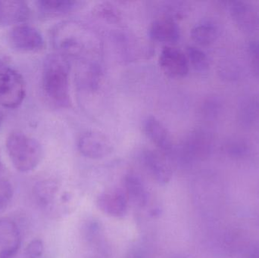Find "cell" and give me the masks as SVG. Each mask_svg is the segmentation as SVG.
<instances>
[{
	"mask_svg": "<svg viewBox=\"0 0 259 258\" xmlns=\"http://www.w3.org/2000/svg\"><path fill=\"white\" fill-rule=\"evenodd\" d=\"M219 29L215 23L210 20H204L196 24L190 31L192 39L198 45H210L216 40Z\"/></svg>",
	"mask_w": 259,
	"mask_h": 258,
	"instance_id": "obj_19",
	"label": "cell"
},
{
	"mask_svg": "<svg viewBox=\"0 0 259 258\" xmlns=\"http://www.w3.org/2000/svg\"><path fill=\"white\" fill-rule=\"evenodd\" d=\"M0 169H1V162H0Z\"/></svg>",
	"mask_w": 259,
	"mask_h": 258,
	"instance_id": "obj_27",
	"label": "cell"
},
{
	"mask_svg": "<svg viewBox=\"0 0 259 258\" xmlns=\"http://www.w3.org/2000/svg\"><path fill=\"white\" fill-rule=\"evenodd\" d=\"M128 258H147V255L141 248H136L130 253Z\"/></svg>",
	"mask_w": 259,
	"mask_h": 258,
	"instance_id": "obj_26",
	"label": "cell"
},
{
	"mask_svg": "<svg viewBox=\"0 0 259 258\" xmlns=\"http://www.w3.org/2000/svg\"><path fill=\"white\" fill-rule=\"evenodd\" d=\"M41 14L46 17H56L65 15L80 8L82 2L74 0H39L36 2Z\"/></svg>",
	"mask_w": 259,
	"mask_h": 258,
	"instance_id": "obj_18",
	"label": "cell"
},
{
	"mask_svg": "<svg viewBox=\"0 0 259 258\" xmlns=\"http://www.w3.org/2000/svg\"><path fill=\"white\" fill-rule=\"evenodd\" d=\"M13 195L12 185L6 179L0 177V211L10 202Z\"/></svg>",
	"mask_w": 259,
	"mask_h": 258,
	"instance_id": "obj_24",
	"label": "cell"
},
{
	"mask_svg": "<svg viewBox=\"0 0 259 258\" xmlns=\"http://www.w3.org/2000/svg\"><path fill=\"white\" fill-rule=\"evenodd\" d=\"M123 190L130 203L138 209H145L149 203V192L140 176L129 173L123 179Z\"/></svg>",
	"mask_w": 259,
	"mask_h": 258,
	"instance_id": "obj_15",
	"label": "cell"
},
{
	"mask_svg": "<svg viewBox=\"0 0 259 258\" xmlns=\"http://www.w3.org/2000/svg\"><path fill=\"white\" fill-rule=\"evenodd\" d=\"M252 72L259 78V39H252L248 45Z\"/></svg>",
	"mask_w": 259,
	"mask_h": 258,
	"instance_id": "obj_23",
	"label": "cell"
},
{
	"mask_svg": "<svg viewBox=\"0 0 259 258\" xmlns=\"http://www.w3.org/2000/svg\"><path fill=\"white\" fill-rule=\"evenodd\" d=\"M97 204L105 215L122 218L128 212L130 202L122 188H115L101 192L97 197Z\"/></svg>",
	"mask_w": 259,
	"mask_h": 258,
	"instance_id": "obj_11",
	"label": "cell"
},
{
	"mask_svg": "<svg viewBox=\"0 0 259 258\" xmlns=\"http://www.w3.org/2000/svg\"><path fill=\"white\" fill-rule=\"evenodd\" d=\"M9 39L12 48L23 53H36L45 45L40 32L25 24L15 25L9 33Z\"/></svg>",
	"mask_w": 259,
	"mask_h": 258,
	"instance_id": "obj_8",
	"label": "cell"
},
{
	"mask_svg": "<svg viewBox=\"0 0 259 258\" xmlns=\"http://www.w3.org/2000/svg\"><path fill=\"white\" fill-rule=\"evenodd\" d=\"M159 66L170 78H184L190 71V64L186 53L174 45H165L160 53Z\"/></svg>",
	"mask_w": 259,
	"mask_h": 258,
	"instance_id": "obj_9",
	"label": "cell"
},
{
	"mask_svg": "<svg viewBox=\"0 0 259 258\" xmlns=\"http://www.w3.org/2000/svg\"><path fill=\"white\" fill-rule=\"evenodd\" d=\"M225 150L227 154L233 159H243L249 154L250 147L246 141L235 138L226 142Z\"/></svg>",
	"mask_w": 259,
	"mask_h": 258,
	"instance_id": "obj_22",
	"label": "cell"
},
{
	"mask_svg": "<svg viewBox=\"0 0 259 258\" xmlns=\"http://www.w3.org/2000/svg\"><path fill=\"white\" fill-rule=\"evenodd\" d=\"M177 258H186V257H177Z\"/></svg>",
	"mask_w": 259,
	"mask_h": 258,
	"instance_id": "obj_28",
	"label": "cell"
},
{
	"mask_svg": "<svg viewBox=\"0 0 259 258\" xmlns=\"http://www.w3.org/2000/svg\"><path fill=\"white\" fill-rule=\"evenodd\" d=\"M143 127L146 136L159 151L164 154L171 151L174 145L171 135L158 118L154 116L146 117L143 121Z\"/></svg>",
	"mask_w": 259,
	"mask_h": 258,
	"instance_id": "obj_12",
	"label": "cell"
},
{
	"mask_svg": "<svg viewBox=\"0 0 259 258\" xmlns=\"http://www.w3.org/2000/svg\"><path fill=\"white\" fill-rule=\"evenodd\" d=\"M21 232L9 219H0V258H13L21 247Z\"/></svg>",
	"mask_w": 259,
	"mask_h": 258,
	"instance_id": "obj_13",
	"label": "cell"
},
{
	"mask_svg": "<svg viewBox=\"0 0 259 258\" xmlns=\"http://www.w3.org/2000/svg\"><path fill=\"white\" fill-rule=\"evenodd\" d=\"M186 56L188 59L190 66L193 67L196 71L203 72L208 69L209 61L208 56L200 48L190 45L187 48Z\"/></svg>",
	"mask_w": 259,
	"mask_h": 258,
	"instance_id": "obj_21",
	"label": "cell"
},
{
	"mask_svg": "<svg viewBox=\"0 0 259 258\" xmlns=\"http://www.w3.org/2000/svg\"><path fill=\"white\" fill-rule=\"evenodd\" d=\"M212 138L206 132L195 133L191 142L187 146V158L188 160L202 161L206 159L212 150Z\"/></svg>",
	"mask_w": 259,
	"mask_h": 258,
	"instance_id": "obj_17",
	"label": "cell"
},
{
	"mask_svg": "<svg viewBox=\"0 0 259 258\" xmlns=\"http://www.w3.org/2000/svg\"><path fill=\"white\" fill-rule=\"evenodd\" d=\"M78 191L65 188L56 179H45L35 184L33 198L39 209L53 218L69 215L78 203Z\"/></svg>",
	"mask_w": 259,
	"mask_h": 258,
	"instance_id": "obj_1",
	"label": "cell"
},
{
	"mask_svg": "<svg viewBox=\"0 0 259 258\" xmlns=\"http://www.w3.org/2000/svg\"><path fill=\"white\" fill-rule=\"evenodd\" d=\"M44 252V242L39 239H33L26 247L25 254L28 258H39Z\"/></svg>",
	"mask_w": 259,
	"mask_h": 258,
	"instance_id": "obj_25",
	"label": "cell"
},
{
	"mask_svg": "<svg viewBox=\"0 0 259 258\" xmlns=\"http://www.w3.org/2000/svg\"><path fill=\"white\" fill-rule=\"evenodd\" d=\"M77 146L82 156L93 160L104 159L113 151L110 139L106 135L97 131L82 133L79 136Z\"/></svg>",
	"mask_w": 259,
	"mask_h": 258,
	"instance_id": "obj_6",
	"label": "cell"
},
{
	"mask_svg": "<svg viewBox=\"0 0 259 258\" xmlns=\"http://www.w3.org/2000/svg\"><path fill=\"white\" fill-rule=\"evenodd\" d=\"M94 34L88 27L77 21H64L58 24L53 33V42L57 53L68 59L78 57L91 51Z\"/></svg>",
	"mask_w": 259,
	"mask_h": 258,
	"instance_id": "obj_3",
	"label": "cell"
},
{
	"mask_svg": "<svg viewBox=\"0 0 259 258\" xmlns=\"http://www.w3.org/2000/svg\"><path fill=\"white\" fill-rule=\"evenodd\" d=\"M6 150L14 168L27 173L37 168L44 158L42 145L31 136L14 132L6 139Z\"/></svg>",
	"mask_w": 259,
	"mask_h": 258,
	"instance_id": "obj_4",
	"label": "cell"
},
{
	"mask_svg": "<svg viewBox=\"0 0 259 258\" xmlns=\"http://www.w3.org/2000/svg\"><path fill=\"white\" fill-rule=\"evenodd\" d=\"M25 95L24 77L15 68L0 60V106L16 109L22 104Z\"/></svg>",
	"mask_w": 259,
	"mask_h": 258,
	"instance_id": "obj_5",
	"label": "cell"
},
{
	"mask_svg": "<svg viewBox=\"0 0 259 258\" xmlns=\"http://www.w3.org/2000/svg\"><path fill=\"white\" fill-rule=\"evenodd\" d=\"M149 36L155 42L173 45L180 40L181 30L173 18L164 16L152 21L149 28Z\"/></svg>",
	"mask_w": 259,
	"mask_h": 258,
	"instance_id": "obj_14",
	"label": "cell"
},
{
	"mask_svg": "<svg viewBox=\"0 0 259 258\" xmlns=\"http://www.w3.org/2000/svg\"><path fill=\"white\" fill-rule=\"evenodd\" d=\"M69 74L66 57L57 53L47 56L42 70V87L47 96L61 107L71 104Z\"/></svg>",
	"mask_w": 259,
	"mask_h": 258,
	"instance_id": "obj_2",
	"label": "cell"
},
{
	"mask_svg": "<svg viewBox=\"0 0 259 258\" xmlns=\"http://www.w3.org/2000/svg\"><path fill=\"white\" fill-rule=\"evenodd\" d=\"M240 118L243 125H259V98H251L243 103Z\"/></svg>",
	"mask_w": 259,
	"mask_h": 258,
	"instance_id": "obj_20",
	"label": "cell"
},
{
	"mask_svg": "<svg viewBox=\"0 0 259 258\" xmlns=\"http://www.w3.org/2000/svg\"><path fill=\"white\" fill-rule=\"evenodd\" d=\"M142 162L148 174L158 184L166 185L173 177V169L164 153L155 150H145Z\"/></svg>",
	"mask_w": 259,
	"mask_h": 258,
	"instance_id": "obj_10",
	"label": "cell"
},
{
	"mask_svg": "<svg viewBox=\"0 0 259 258\" xmlns=\"http://www.w3.org/2000/svg\"><path fill=\"white\" fill-rule=\"evenodd\" d=\"M28 5L24 1H0V24H21L30 15Z\"/></svg>",
	"mask_w": 259,
	"mask_h": 258,
	"instance_id": "obj_16",
	"label": "cell"
},
{
	"mask_svg": "<svg viewBox=\"0 0 259 258\" xmlns=\"http://www.w3.org/2000/svg\"><path fill=\"white\" fill-rule=\"evenodd\" d=\"M230 15L237 27L246 34L259 35V8L244 1L230 3Z\"/></svg>",
	"mask_w": 259,
	"mask_h": 258,
	"instance_id": "obj_7",
	"label": "cell"
}]
</instances>
